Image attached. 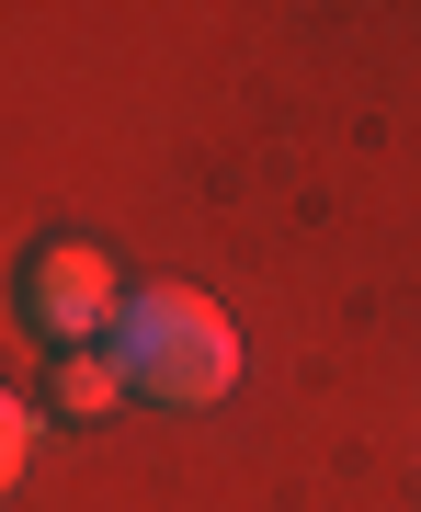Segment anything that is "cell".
I'll list each match as a JSON object with an SVG mask.
<instances>
[{"label":"cell","mask_w":421,"mask_h":512,"mask_svg":"<svg viewBox=\"0 0 421 512\" xmlns=\"http://www.w3.org/2000/svg\"><path fill=\"white\" fill-rule=\"evenodd\" d=\"M12 296H23V319H35L57 353H103L137 285L114 274L103 239H35V251H23V274H12Z\"/></svg>","instance_id":"obj_2"},{"label":"cell","mask_w":421,"mask_h":512,"mask_svg":"<svg viewBox=\"0 0 421 512\" xmlns=\"http://www.w3.org/2000/svg\"><path fill=\"white\" fill-rule=\"evenodd\" d=\"M114 399H126L114 353H57V410H69V421H103Z\"/></svg>","instance_id":"obj_3"},{"label":"cell","mask_w":421,"mask_h":512,"mask_svg":"<svg viewBox=\"0 0 421 512\" xmlns=\"http://www.w3.org/2000/svg\"><path fill=\"white\" fill-rule=\"evenodd\" d=\"M23 456H35V410H23L12 387H0V490L23 478Z\"/></svg>","instance_id":"obj_4"},{"label":"cell","mask_w":421,"mask_h":512,"mask_svg":"<svg viewBox=\"0 0 421 512\" xmlns=\"http://www.w3.org/2000/svg\"><path fill=\"white\" fill-rule=\"evenodd\" d=\"M103 353L126 376V399H160V410H217L239 387V330L205 285H137Z\"/></svg>","instance_id":"obj_1"}]
</instances>
